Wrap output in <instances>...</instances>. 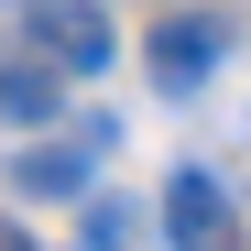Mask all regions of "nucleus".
Returning <instances> with one entry per match:
<instances>
[{"mask_svg": "<svg viewBox=\"0 0 251 251\" xmlns=\"http://www.w3.org/2000/svg\"><path fill=\"white\" fill-rule=\"evenodd\" d=\"M22 33H33V66H55V76L109 66V11L99 0H22Z\"/></svg>", "mask_w": 251, "mask_h": 251, "instance_id": "nucleus-1", "label": "nucleus"}, {"mask_svg": "<svg viewBox=\"0 0 251 251\" xmlns=\"http://www.w3.org/2000/svg\"><path fill=\"white\" fill-rule=\"evenodd\" d=\"M229 55V11H175V22H153V88H207Z\"/></svg>", "mask_w": 251, "mask_h": 251, "instance_id": "nucleus-2", "label": "nucleus"}, {"mask_svg": "<svg viewBox=\"0 0 251 251\" xmlns=\"http://www.w3.org/2000/svg\"><path fill=\"white\" fill-rule=\"evenodd\" d=\"M164 229H175V251H240V207H229V186L207 164H186L164 186Z\"/></svg>", "mask_w": 251, "mask_h": 251, "instance_id": "nucleus-3", "label": "nucleus"}, {"mask_svg": "<svg viewBox=\"0 0 251 251\" xmlns=\"http://www.w3.org/2000/svg\"><path fill=\"white\" fill-rule=\"evenodd\" d=\"M99 153H109V120H99V131H66V142H33L11 164V197H76L99 175Z\"/></svg>", "mask_w": 251, "mask_h": 251, "instance_id": "nucleus-4", "label": "nucleus"}, {"mask_svg": "<svg viewBox=\"0 0 251 251\" xmlns=\"http://www.w3.org/2000/svg\"><path fill=\"white\" fill-rule=\"evenodd\" d=\"M55 109H66V76H55V66H33V55H0V120L44 131Z\"/></svg>", "mask_w": 251, "mask_h": 251, "instance_id": "nucleus-5", "label": "nucleus"}, {"mask_svg": "<svg viewBox=\"0 0 251 251\" xmlns=\"http://www.w3.org/2000/svg\"><path fill=\"white\" fill-rule=\"evenodd\" d=\"M88 251H131V207H88Z\"/></svg>", "mask_w": 251, "mask_h": 251, "instance_id": "nucleus-6", "label": "nucleus"}]
</instances>
